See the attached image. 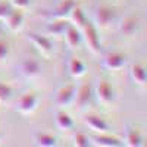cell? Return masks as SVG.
<instances>
[{"label":"cell","mask_w":147,"mask_h":147,"mask_svg":"<svg viewBox=\"0 0 147 147\" xmlns=\"http://www.w3.org/2000/svg\"><path fill=\"white\" fill-rule=\"evenodd\" d=\"M12 96H13V90L9 84L0 81V105H6L10 102Z\"/></svg>","instance_id":"603a6c76"},{"label":"cell","mask_w":147,"mask_h":147,"mask_svg":"<svg viewBox=\"0 0 147 147\" xmlns=\"http://www.w3.org/2000/svg\"><path fill=\"white\" fill-rule=\"evenodd\" d=\"M102 66L106 71H121L127 66V56L121 52H109L102 59Z\"/></svg>","instance_id":"52a82bcc"},{"label":"cell","mask_w":147,"mask_h":147,"mask_svg":"<svg viewBox=\"0 0 147 147\" xmlns=\"http://www.w3.org/2000/svg\"><path fill=\"white\" fill-rule=\"evenodd\" d=\"M38 103H40V96L34 91H28L19 97V100L15 106V110L24 116H28L37 110Z\"/></svg>","instance_id":"5b68a950"},{"label":"cell","mask_w":147,"mask_h":147,"mask_svg":"<svg viewBox=\"0 0 147 147\" xmlns=\"http://www.w3.org/2000/svg\"><path fill=\"white\" fill-rule=\"evenodd\" d=\"M69 21L72 22L71 25H74L75 28H78L81 31V28L85 25V22H87V18H85V13H84V10L77 5L75 7L72 9V12L69 13Z\"/></svg>","instance_id":"7402d4cb"},{"label":"cell","mask_w":147,"mask_h":147,"mask_svg":"<svg viewBox=\"0 0 147 147\" xmlns=\"http://www.w3.org/2000/svg\"><path fill=\"white\" fill-rule=\"evenodd\" d=\"M10 5L15 9H25L31 5V0H10Z\"/></svg>","instance_id":"4316f807"},{"label":"cell","mask_w":147,"mask_h":147,"mask_svg":"<svg viewBox=\"0 0 147 147\" xmlns=\"http://www.w3.org/2000/svg\"><path fill=\"white\" fill-rule=\"evenodd\" d=\"M68 72H69V75L72 78H81L85 75V72H87V66H85V63L82 62L81 59L78 57H72L69 62H68Z\"/></svg>","instance_id":"ffe728a7"},{"label":"cell","mask_w":147,"mask_h":147,"mask_svg":"<svg viewBox=\"0 0 147 147\" xmlns=\"http://www.w3.org/2000/svg\"><path fill=\"white\" fill-rule=\"evenodd\" d=\"M81 35H82V41L87 46L88 52L91 55H100L102 52V41L99 37V30L96 28L93 22H85V25L81 28Z\"/></svg>","instance_id":"6da1fadb"},{"label":"cell","mask_w":147,"mask_h":147,"mask_svg":"<svg viewBox=\"0 0 147 147\" xmlns=\"http://www.w3.org/2000/svg\"><path fill=\"white\" fill-rule=\"evenodd\" d=\"M68 27V19H52V22L46 27V31L49 35H63Z\"/></svg>","instance_id":"44dd1931"},{"label":"cell","mask_w":147,"mask_h":147,"mask_svg":"<svg viewBox=\"0 0 147 147\" xmlns=\"http://www.w3.org/2000/svg\"><path fill=\"white\" fill-rule=\"evenodd\" d=\"M90 141H91V146H97V147H121V146H124L121 138L109 136L107 132L94 134V136L90 137Z\"/></svg>","instance_id":"5bb4252c"},{"label":"cell","mask_w":147,"mask_h":147,"mask_svg":"<svg viewBox=\"0 0 147 147\" xmlns=\"http://www.w3.org/2000/svg\"><path fill=\"white\" fill-rule=\"evenodd\" d=\"M32 141H34L35 146H38V147H56L59 144L57 138L53 136V134L43 132V131L34 132L32 134Z\"/></svg>","instance_id":"d6986e66"},{"label":"cell","mask_w":147,"mask_h":147,"mask_svg":"<svg viewBox=\"0 0 147 147\" xmlns=\"http://www.w3.org/2000/svg\"><path fill=\"white\" fill-rule=\"evenodd\" d=\"M93 18L97 30H109L116 22V12L109 5H99L94 9Z\"/></svg>","instance_id":"7a4b0ae2"},{"label":"cell","mask_w":147,"mask_h":147,"mask_svg":"<svg viewBox=\"0 0 147 147\" xmlns=\"http://www.w3.org/2000/svg\"><path fill=\"white\" fill-rule=\"evenodd\" d=\"M75 93H77V85L75 84H69L60 87L56 94H55V103L60 107H69L74 105L75 100Z\"/></svg>","instance_id":"ba28073f"},{"label":"cell","mask_w":147,"mask_h":147,"mask_svg":"<svg viewBox=\"0 0 147 147\" xmlns=\"http://www.w3.org/2000/svg\"><path fill=\"white\" fill-rule=\"evenodd\" d=\"M77 5H78L77 0H60V2L50 10L49 18L50 19H68L69 13Z\"/></svg>","instance_id":"30bf717a"},{"label":"cell","mask_w":147,"mask_h":147,"mask_svg":"<svg viewBox=\"0 0 147 147\" xmlns=\"http://www.w3.org/2000/svg\"><path fill=\"white\" fill-rule=\"evenodd\" d=\"M55 124L60 131H71L75 127V122H74L72 116L65 110H57L55 113Z\"/></svg>","instance_id":"ac0fdd59"},{"label":"cell","mask_w":147,"mask_h":147,"mask_svg":"<svg viewBox=\"0 0 147 147\" xmlns=\"http://www.w3.org/2000/svg\"><path fill=\"white\" fill-rule=\"evenodd\" d=\"M63 37H65V43H66V46L71 49V50H77V49H80L81 44H82V35H81V31H80L78 28H75L74 25H71V24H69V27L66 28Z\"/></svg>","instance_id":"e0dca14e"},{"label":"cell","mask_w":147,"mask_h":147,"mask_svg":"<svg viewBox=\"0 0 147 147\" xmlns=\"http://www.w3.org/2000/svg\"><path fill=\"white\" fill-rule=\"evenodd\" d=\"M128 74H129V80L138 88L144 90L147 87V72H146V66L143 63H132L129 66Z\"/></svg>","instance_id":"4fadbf2b"},{"label":"cell","mask_w":147,"mask_h":147,"mask_svg":"<svg viewBox=\"0 0 147 147\" xmlns=\"http://www.w3.org/2000/svg\"><path fill=\"white\" fill-rule=\"evenodd\" d=\"M13 6L10 3H6V2H0V21L5 22V19L7 18V15L12 12Z\"/></svg>","instance_id":"484cf974"},{"label":"cell","mask_w":147,"mask_h":147,"mask_svg":"<svg viewBox=\"0 0 147 147\" xmlns=\"http://www.w3.org/2000/svg\"><path fill=\"white\" fill-rule=\"evenodd\" d=\"M91 97H93V87L88 82H84V84H81L80 87L77 88L75 100H74V103H77V106L80 109H84V107H87L90 105Z\"/></svg>","instance_id":"2e32d148"},{"label":"cell","mask_w":147,"mask_h":147,"mask_svg":"<svg viewBox=\"0 0 147 147\" xmlns=\"http://www.w3.org/2000/svg\"><path fill=\"white\" fill-rule=\"evenodd\" d=\"M24 22H25V16H24L22 9H12V12L7 15V18L5 19V24L9 31L12 32H18L24 28Z\"/></svg>","instance_id":"9a60e30c"},{"label":"cell","mask_w":147,"mask_h":147,"mask_svg":"<svg viewBox=\"0 0 147 147\" xmlns=\"http://www.w3.org/2000/svg\"><path fill=\"white\" fill-rule=\"evenodd\" d=\"M41 71H43L41 69V63L37 59H32V57L22 59L19 62V65H18V72L25 80H37V78H40Z\"/></svg>","instance_id":"8992f818"},{"label":"cell","mask_w":147,"mask_h":147,"mask_svg":"<svg viewBox=\"0 0 147 147\" xmlns=\"http://www.w3.org/2000/svg\"><path fill=\"white\" fill-rule=\"evenodd\" d=\"M72 140H74V146H77V147H88V146H91L90 137H87L82 132H75L72 136Z\"/></svg>","instance_id":"cb8c5ba5"},{"label":"cell","mask_w":147,"mask_h":147,"mask_svg":"<svg viewBox=\"0 0 147 147\" xmlns=\"http://www.w3.org/2000/svg\"><path fill=\"white\" fill-rule=\"evenodd\" d=\"M118 31L122 37H134L140 31V19L136 16H127L118 24Z\"/></svg>","instance_id":"8fae6325"},{"label":"cell","mask_w":147,"mask_h":147,"mask_svg":"<svg viewBox=\"0 0 147 147\" xmlns=\"http://www.w3.org/2000/svg\"><path fill=\"white\" fill-rule=\"evenodd\" d=\"M122 143L128 147H143L144 138H143V134L136 127L127 124L124 129V140H122Z\"/></svg>","instance_id":"7c38bea8"},{"label":"cell","mask_w":147,"mask_h":147,"mask_svg":"<svg viewBox=\"0 0 147 147\" xmlns=\"http://www.w3.org/2000/svg\"><path fill=\"white\" fill-rule=\"evenodd\" d=\"M0 141H2V134H0Z\"/></svg>","instance_id":"83f0119b"},{"label":"cell","mask_w":147,"mask_h":147,"mask_svg":"<svg viewBox=\"0 0 147 147\" xmlns=\"http://www.w3.org/2000/svg\"><path fill=\"white\" fill-rule=\"evenodd\" d=\"M10 56V46L6 40L0 38V63H3L5 60Z\"/></svg>","instance_id":"d4e9b609"},{"label":"cell","mask_w":147,"mask_h":147,"mask_svg":"<svg viewBox=\"0 0 147 147\" xmlns=\"http://www.w3.org/2000/svg\"><path fill=\"white\" fill-rule=\"evenodd\" d=\"M28 41L35 47V50L44 57H50L55 52V43L50 37L38 34V32H30L28 34Z\"/></svg>","instance_id":"277c9868"},{"label":"cell","mask_w":147,"mask_h":147,"mask_svg":"<svg viewBox=\"0 0 147 147\" xmlns=\"http://www.w3.org/2000/svg\"><path fill=\"white\" fill-rule=\"evenodd\" d=\"M93 94L96 96V99L97 102H99L100 105L109 107V106H112L116 100V91L113 88V85L110 84L109 81H99L96 84V87L93 90Z\"/></svg>","instance_id":"3957f363"},{"label":"cell","mask_w":147,"mask_h":147,"mask_svg":"<svg viewBox=\"0 0 147 147\" xmlns=\"http://www.w3.org/2000/svg\"><path fill=\"white\" fill-rule=\"evenodd\" d=\"M82 121H84L85 127H88L96 134H103V132H109L110 131L109 122L105 121L100 115H97V113H85Z\"/></svg>","instance_id":"9c48e42d"}]
</instances>
